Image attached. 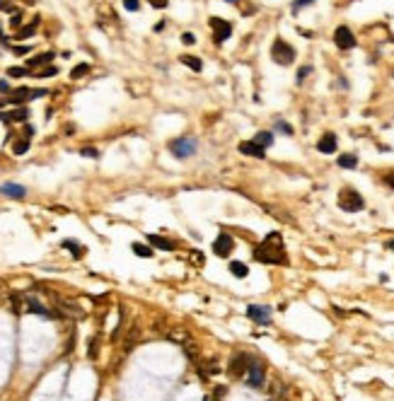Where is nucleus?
<instances>
[{"label": "nucleus", "mask_w": 394, "mask_h": 401, "mask_svg": "<svg viewBox=\"0 0 394 401\" xmlns=\"http://www.w3.org/2000/svg\"><path fill=\"white\" fill-rule=\"evenodd\" d=\"M148 3L152 8H157V10H164V8L169 5V0H148Z\"/></svg>", "instance_id": "34"}, {"label": "nucleus", "mask_w": 394, "mask_h": 401, "mask_svg": "<svg viewBox=\"0 0 394 401\" xmlns=\"http://www.w3.org/2000/svg\"><path fill=\"white\" fill-rule=\"evenodd\" d=\"M232 249H235V239H232V235L220 232V235L216 237V242H213V251H216V256L225 259V256H230L232 254Z\"/></svg>", "instance_id": "9"}, {"label": "nucleus", "mask_w": 394, "mask_h": 401, "mask_svg": "<svg viewBox=\"0 0 394 401\" xmlns=\"http://www.w3.org/2000/svg\"><path fill=\"white\" fill-rule=\"evenodd\" d=\"M312 3H317V0H295V3H293V13H300L302 8H307V5H312Z\"/></svg>", "instance_id": "32"}, {"label": "nucleus", "mask_w": 394, "mask_h": 401, "mask_svg": "<svg viewBox=\"0 0 394 401\" xmlns=\"http://www.w3.org/2000/svg\"><path fill=\"white\" fill-rule=\"evenodd\" d=\"M97 346H99V338H92V343H90V348H87L90 358H97Z\"/></svg>", "instance_id": "35"}, {"label": "nucleus", "mask_w": 394, "mask_h": 401, "mask_svg": "<svg viewBox=\"0 0 394 401\" xmlns=\"http://www.w3.org/2000/svg\"><path fill=\"white\" fill-rule=\"evenodd\" d=\"M336 165H339L341 169H355V167H358V157H355V155H341Z\"/></svg>", "instance_id": "22"}, {"label": "nucleus", "mask_w": 394, "mask_h": 401, "mask_svg": "<svg viewBox=\"0 0 394 401\" xmlns=\"http://www.w3.org/2000/svg\"><path fill=\"white\" fill-rule=\"evenodd\" d=\"M29 119V109L27 107H17V109L13 111H0V121H5V124H17V121H27Z\"/></svg>", "instance_id": "14"}, {"label": "nucleus", "mask_w": 394, "mask_h": 401, "mask_svg": "<svg viewBox=\"0 0 394 401\" xmlns=\"http://www.w3.org/2000/svg\"><path fill=\"white\" fill-rule=\"evenodd\" d=\"M271 58L278 66H290L295 61V49L288 42H283V39H276L271 46Z\"/></svg>", "instance_id": "4"}, {"label": "nucleus", "mask_w": 394, "mask_h": 401, "mask_svg": "<svg viewBox=\"0 0 394 401\" xmlns=\"http://www.w3.org/2000/svg\"><path fill=\"white\" fill-rule=\"evenodd\" d=\"M27 150H29V140H27V138L15 140V145H13V152H15V155H25Z\"/></svg>", "instance_id": "27"}, {"label": "nucleus", "mask_w": 394, "mask_h": 401, "mask_svg": "<svg viewBox=\"0 0 394 401\" xmlns=\"http://www.w3.org/2000/svg\"><path fill=\"white\" fill-rule=\"evenodd\" d=\"M46 95V90H29V87H20V90H15V92H10V97L5 99V102H0V107H5V104H25L27 99H34V97H44Z\"/></svg>", "instance_id": "6"}, {"label": "nucleus", "mask_w": 394, "mask_h": 401, "mask_svg": "<svg viewBox=\"0 0 394 401\" xmlns=\"http://www.w3.org/2000/svg\"><path fill=\"white\" fill-rule=\"evenodd\" d=\"M25 75H29V68H20V66L8 68V78H25Z\"/></svg>", "instance_id": "28"}, {"label": "nucleus", "mask_w": 394, "mask_h": 401, "mask_svg": "<svg viewBox=\"0 0 394 401\" xmlns=\"http://www.w3.org/2000/svg\"><path fill=\"white\" fill-rule=\"evenodd\" d=\"M276 131H278V133H286V136H293V128H290L286 121H276Z\"/></svg>", "instance_id": "31"}, {"label": "nucleus", "mask_w": 394, "mask_h": 401, "mask_svg": "<svg viewBox=\"0 0 394 401\" xmlns=\"http://www.w3.org/2000/svg\"><path fill=\"white\" fill-rule=\"evenodd\" d=\"M0 92H3V95H10V92H13V87L8 85V80H0Z\"/></svg>", "instance_id": "37"}, {"label": "nucleus", "mask_w": 394, "mask_h": 401, "mask_svg": "<svg viewBox=\"0 0 394 401\" xmlns=\"http://www.w3.org/2000/svg\"><path fill=\"white\" fill-rule=\"evenodd\" d=\"M384 181H387V186H389V189H394V172H392V174H387V177H384Z\"/></svg>", "instance_id": "42"}, {"label": "nucleus", "mask_w": 394, "mask_h": 401, "mask_svg": "<svg viewBox=\"0 0 394 401\" xmlns=\"http://www.w3.org/2000/svg\"><path fill=\"white\" fill-rule=\"evenodd\" d=\"M181 42H184V44H193L196 39H193V34H189V32H184V34H181Z\"/></svg>", "instance_id": "39"}, {"label": "nucleus", "mask_w": 394, "mask_h": 401, "mask_svg": "<svg viewBox=\"0 0 394 401\" xmlns=\"http://www.w3.org/2000/svg\"><path fill=\"white\" fill-rule=\"evenodd\" d=\"M252 140L257 143L259 148H264V150H266V148H271V145H273V133H271V131H259V133Z\"/></svg>", "instance_id": "19"}, {"label": "nucleus", "mask_w": 394, "mask_h": 401, "mask_svg": "<svg viewBox=\"0 0 394 401\" xmlns=\"http://www.w3.org/2000/svg\"><path fill=\"white\" fill-rule=\"evenodd\" d=\"M145 239H148V244L152 247V249H162V251H174V249H177V244H174L172 239H167V237L148 235Z\"/></svg>", "instance_id": "15"}, {"label": "nucleus", "mask_w": 394, "mask_h": 401, "mask_svg": "<svg viewBox=\"0 0 394 401\" xmlns=\"http://www.w3.org/2000/svg\"><path fill=\"white\" fill-rule=\"evenodd\" d=\"M245 382H247V387H252V389H261V387H264V382H266V367H264V362H261V360L252 358L249 367H247Z\"/></svg>", "instance_id": "3"}, {"label": "nucleus", "mask_w": 394, "mask_h": 401, "mask_svg": "<svg viewBox=\"0 0 394 401\" xmlns=\"http://www.w3.org/2000/svg\"><path fill=\"white\" fill-rule=\"evenodd\" d=\"M37 25H39V17H34L32 25H27L25 29H20V32L15 34V39H29V37H34V34H37Z\"/></svg>", "instance_id": "21"}, {"label": "nucleus", "mask_w": 394, "mask_h": 401, "mask_svg": "<svg viewBox=\"0 0 394 401\" xmlns=\"http://www.w3.org/2000/svg\"><path fill=\"white\" fill-rule=\"evenodd\" d=\"M213 394H216L218 399H220L223 394H228V389H225V387H216V391H213Z\"/></svg>", "instance_id": "43"}, {"label": "nucleus", "mask_w": 394, "mask_h": 401, "mask_svg": "<svg viewBox=\"0 0 394 401\" xmlns=\"http://www.w3.org/2000/svg\"><path fill=\"white\" fill-rule=\"evenodd\" d=\"M334 44L339 46V49H343V51H348V49H353L355 46V37L353 32L346 27V25H341V27H336V32H334Z\"/></svg>", "instance_id": "10"}, {"label": "nucleus", "mask_w": 394, "mask_h": 401, "mask_svg": "<svg viewBox=\"0 0 394 401\" xmlns=\"http://www.w3.org/2000/svg\"><path fill=\"white\" fill-rule=\"evenodd\" d=\"M61 247L73 251V256H75V259H80V256H82V247L75 242V239H63V242H61Z\"/></svg>", "instance_id": "24"}, {"label": "nucleus", "mask_w": 394, "mask_h": 401, "mask_svg": "<svg viewBox=\"0 0 394 401\" xmlns=\"http://www.w3.org/2000/svg\"><path fill=\"white\" fill-rule=\"evenodd\" d=\"M196 148H199L196 138H177V140L169 143V152H172L177 160H186V157H191V155L196 152Z\"/></svg>", "instance_id": "5"}, {"label": "nucleus", "mask_w": 394, "mask_h": 401, "mask_svg": "<svg viewBox=\"0 0 394 401\" xmlns=\"http://www.w3.org/2000/svg\"><path fill=\"white\" fill-rule=\"evenodd\" d=\"M310 73H312V68H310V66H305V68H300V70H298V83H302V80H305V78H307Z\"/></svg>", "instance_id": "33"}, {"label": "nucleus", "mask_w": 394, "mask_h": 401, "mask_svg": "<svg viewBox=\"0 0 394 401\" xmlns=\"http://www.w3.org/2000/svg\"><path fill=\"white\" fill-rule=\"evenodd\" d=\"M54 75H58V68H56V66H49V68L34 73V78H54Z\"/></svg>", "instance_id": "29"}, {"label": "nucleus", "mask_w": 394, "mask_h": 401, "mask_svg": "<svg viewBox=\"0 0 394 401\" xmlns=\"http://www.w3.org/2000/svg\"><path fill=\"white\" fill-rule=\"evenodd\" d=\"M387 249H392V251H394V239H389V242H387Z\"/></svg>", "instance_id": "46"}, {"label": "nucleus", "mask_w": 394, "mask_h": 401, "mask_svg": "<svg viewBox=\"0 0 394 401\" xmlns=\"http://www.w3.org/2000/svg\"><path fill=\"white\" fill-rule=\"evenodd\" d=\"M249 362H252V355H249V353H235V355H232V360H230L232 377H242V374H247Z\"/></svg>", "instance_id": "12"}, {"label": "nucleus", "mask_w": 394, "mask_h": 401, "mask_svg": "<svg viewBox=\"0 0 394 401\" xmlns=\"http://www.w3.org/2000/svg\"><path fill=\"white\" fill-rule=\"evenodd\" d=\"M0 42H3V44H8V37L3 34V29H0Z\"/></svg>", "instance_id": "45"}, {"label": "nucleus", "mask_w": 394, "mask_h": 401, "mask_svg": "<svg viewBox=\"0 0 394 401\" xmlns=\"http://www.w3.org/2000/svg\"><path fill=\"white\" fill-rule=\"evenodd\" d=\"M204 401H218V396H216V394H213V396H206Z\"/></svg>", "instance_id": "47"}, {"label": "nucleus", "mask_w": 394, "mask_h": 401, "mask_svg": "<svg viewBox=\"0 0 394 401\" xmlns=\"http://www.w3.org/2000/svg\"><path fill=\"white\" fill-rule=\"evenodd\" d=\"M13 51H15L17 56H25V54H29V46H15Z\"/></svg>", "instance_id": "38"}, {"label": "nucleus", "mask_w": 394, "mask_h": 401, "mask_svg": "<svg viewBox=\"0 0 394 401\" xmlns=\"http://www.w3.org/2000/svg\"><path fill=\"white\" fill-rule=\"evenodd\" d=\"M254 259L259 263H273V266H286L288 263V254L283 247V239L278 232H269L266 239L254 247Z\"/></svg>", "instance_id": "1"}, {"label": "nucleus", "mask_w": 394, "mask_h": 401, "mask_svg": "<svg viewBox=\"0 0 394 401\" xmlns=\"http://www.w3.org/2000/svg\"><path fill=\"white\" fill-rule=\"evenodd\" d=\"M87 73H90V63H78L75 68L70 70V78H73V80H78V78L87 75Z\"/></svg>", "instance_id": "26"}, {"label": "nucleus", "mask_w": 394, "mask_h": 401, "mask_svg": "<svg viewBox=\"0 0 394 401\" xmlns=\"http://www.w3.org/2000/svg\"><path fill=\"white\" fill-rule=\"evenodd\" d=\"M230 273L235 278H247L249 276V266L242 261H230Z\"/></svg>", "instance_id": "20"}, {"label": "nucleus", "mask_w": 394, "mask_h": 401, "mask_svg": "<svg viewBox=\"0 0 394 401\" xmlns=\"http://www.w3.org/2000/svg\"><path fill=\"white\" fill-rule=\"evenodd\" d=\"M20 22H22V15L17 13V15H15V17H13V20H10V25H13V27H17Z\"/></svg>", "instance_id": "41"}, {"label": "nucleus", "mask_w": 394, "mask_h": 401, "mask_svg": "<svg viewBox=\"0 0 394 401\" xmlns=\"http://www.w3.org/2000/svg\"><path fill=\"white\" fill-rule=\"evenodd\" d=\"M123 8H126L128 13H138V10H140V0H123Z\"/></svg>", "instance_id": "30"}, {"label": "nucleus", "mask_w": 394, "mask_h": 401, "mask_svg": "<svg viewBox=\"0 0 394 401\" xmlns=\"http://www.w3.org/2000/svg\"><path fill=\"white\" fill-rule=\"evenodd\" d=\"M0 10H5V13H13V5H8V0H0Z\"/></svg>", "instance_id": "40"}, {"label": "nucleus", "mask_w": 394, "mask_h": 401, "mask_svg": "<svg viewBox=\"0 0 394 401\" xmlns=\"http://www.w3.org/2000/svg\"><path fill=\"white\" fill-rule=\"evenodd\" d=\"M0 194L8 196V198H15V201H22V198L27 196V189H25V186H20V184L8 181V184H0Z\"/></svg>", "instance_id": "13"}, {"label": "nucleus", "mask_w": 394, "mask_h": 401, "mask_svg": "<svg viewBox=\"0 0 394 401\" xmlns=\"http://www.w3.org/2000/svg\"><path fill=\"white\" fill-rule=\"evenodd\" d=\"M131 249H133V254L143 256V259H150V256H152V247H150V244H140V242H133V244H131Z\"/></svg>", "instance_id": "23"}, {"label": "nucleus", "mask_w": 394, "mask_h": 401, "mask_svg": "<svg viewBox=\"0 0 394 401\" xmlns=\"http://www.w3.org/2000/svg\"><path fill=\"white\" fill-rule=\"evenodd\" d=\"M237 150L242 152V155H249V157H266V150H264V148H259L254 140L240 143V145H237Z\"/></svg>", "instance_id": "17"}, {"label": "nucleus", "mask_w": 394, "mask_h": 401, "mask_svg": "<svg viewBox=\"0 0 394 401\" xmlns=\"http://www.w3.org/2000/svg\"><path fill=\"white\" fill-rule=\"evenodd\" d=\"M54 58V54L51 51H46V54H39V56H34V58H29L27 61V66L32 68V66H41V63H49Z\"/></svg>", "instance_id": "25"}, {"label": "nucleus", "mask_w": 394, "mask_h": 401, "mask_svg": "<svg viewBox=\"0 0 394 401\" xmlns=\"http://www.w3.org/2000/svg\"><path fill=\"white\" fill-rule=\"evenodd\" d=\"M211 29H213V42L216 44L228 42L232 37V25L225 22V20H220V17H213V20H211Z\"/></svg>", "instance_id": "8"}, {"label": "nucleus", "mask_w": 394, "mask_h": 401, "mask_svg": "<svg viewBox=\"0 0 394 401\" xmlns=\"http://www.w3.org/2000/svg\"><path fill=\"white\" fill-rule=\"evenodd\" d=\"M339 208L346 210V213H360V210L365 208V198L358 194L355 189L346 186V189L339 191Z\"/></svg>", "instance_id": "2"}, {"label": "nucleus", "mask_w": 394, "mask_h": 401, "mask_svg": "<svg viewBox=\"0 0 394 401\" xmlns=\"http://www.w3.org/2000/svg\"><path fill=\"white\" fill-rule=\"evenodd\" d=\"M25 307H27V312H32V314H39L41 319H58V314L56 312H51V309H46L44 304L34 297V295H27L25 297Z\"/></svg>", "instance_id": "11"}, {"label": "nucleus", "mask_w": 394, "mask_h": 401, "mask_svg": "<svg viewBox=\"0 0 394 401\" xmlns=\"http://www.w3.org/2000/svg\"><path fill=\"white\" fill-rule=\"evenodd\" d=\"M25 133H27V136H34V126H25Z\"/></svg>", "instance_id": "44"}, {"label": "nucleus", "mask_w": 394, "mask_h": 401, "mask_svg": "<svg viewBox=\"0 0 394 401\" xmlns=\"http://www.w3.org/2000/svg\"><path fill=\"white\" fill-rule=\"evenodd\" d=\"M392 75H394V73H392Z\"/></svg>", "instance_id": "49"}, {"label": "nucleus", "mask_w": 394, "mask_h": 401, "mask_svg": "<svg viewBox=\"0 0 394 401\" xmlns=\"http://www.w3.org/2000/svg\"><path fill=\"white\" fill-rule=\"evenodd\" d=\"M80 155H82V157H99V152H97L95 148H82Z\"/></svg>", "instance_id": "36"}, {"label": "nucleus", "mask_w": 394, "mask_h": 401, "mask_svg": "<svg viewBox=\"0 0 394 401\" xmlns=\"http://www.w3.org/2000/svg\"><path fill=\"white\" fill-rule=\"evenodd\" d=\"M317 150L322 152V155H334L336 152V136L334 133H324L319 138V143H317Z\"/></svg>", "instance_id": "16"}, {"label": "nucleus", "mask_w": 394, "mask_h": 401, "mask_svg": "<svg viewBox=\"0 0 394 401\" xmlns=\"http://www.w3.org/2000/svg\"><path fill=\"white\" fill-rule=\"evenodd\" d=\"M179 63H184V66H189L193 73H201L204 70V63H201V58L199 56H189V54H184V56H179Z\"/></svg>", "instance_id": "18"}, {"label": "nucleus", "mask_w": 394, "mask_h": 401, "mask_svg": "<svg viewBox=\"0 0 394 401\" xmlns=\"http://www.w3.org/2000/svg\"><path fill=\"white\" fill-rule=\"evenodd\" d=\"M228 3H235V0H228Z\"/></svg>", "instance_id": "48"}, {"label": "nucleus", "mask_w": 394, "mask_h": 401, "mask_svg": "<svg viewBox=\"0 0 394 401\" xmlns=\"http://www.w3.org/2000/svg\"><path fill=\"white\" fill-rule=\"evenodd\" d=\"M247 317L252 319L254 324L269 326V324H271V307H264V304H249V307H247Z\"/></svg>", "instance_id": "7"}]
</instances>
